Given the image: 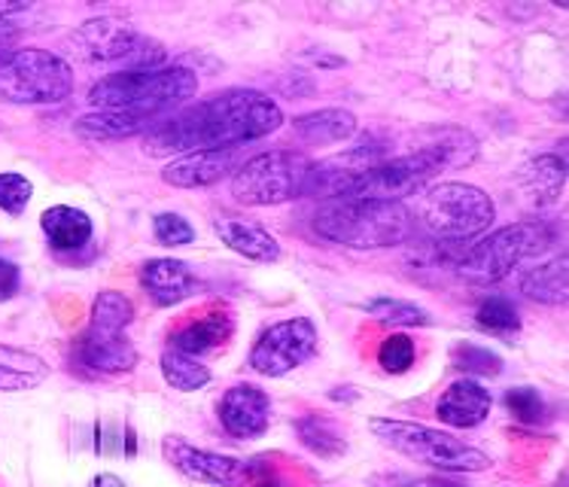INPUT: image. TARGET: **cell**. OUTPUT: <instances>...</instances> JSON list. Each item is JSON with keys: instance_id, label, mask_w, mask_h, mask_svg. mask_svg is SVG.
<instances>
[{"instance_id": "obj_1", "label": "cell", "mask_w": 569, "mask_h": 487, "mask_svg": "<svg viewBox=\"0 0 569 487\" xmlns=\"http://www.w3.org/2000/svg\"><path fill=\"white\" fill-rule=\"evenodd\" d=\"M280 126L283 110L268 95L256 89H229L152 126L143 138V152L164 159L198 150H234L241 143L274 135Z\"/></svg>"}, {"instance_id": "obj_2", "label": "cell", "mask_w": 569, "mask_h": 487, "mask_svg": "<svg viewBox=\"0 0 569 487\" xmlns=\"http://www.w3.org/2000/svg\"><path fill=\"white\" fill-rule=\"evenodd\" d=\"M476 156V140L466 131L448 128L445 138L436 143H427L406 156L381 159V162L362 168L350 177L348 189L341 198H378V201H402L406 196H415L432 177H439L445 168L472 162Z\"/></svg>"}, {"instance_id": "obj_3", "label": "cell", "mask_w": 569, "mask_h": 487, "mask_svg": "<svg viewBox=\"0 0 569 487\" xmlns=\"http://www.w3.org/2000/svg\"><path fill=\"white\" fill-rule=\"evenodd\" d=\"M315 232L350 250L399 247L415 232V217L402 201L332 198L315 213Z\"/></svg>"}, {"instance_id": "obj_4", "label": "cell", "mask_w": 569, "mask_h": 487, "mask_svg": "<svg viewBox=\"0 0 569 487\" xmlns=\"http://www.w3.org/2000/svg\"><path fill=\"white\" fill-rule=\"evenodd\" d=\"M196 70L168 64L156 70H117L89 89V101L98 110H113L128 117L152 119L196 98Z\"/></svg>"}, {"instance_id": "obj_5", "label": "cell", "mask_w": 569, "mask_h": 487, "mask_svg": "<svg viewBox=\"0 0 569 487\" xmlns=\"http://www.w3.org/2000/svg\"><path fill=\"white\" fill-rule=\"evenodd\" d=\"M369 427L378 439L393 448L408 460H418L442 473H488L493 460L488 454L478 451L476 445H466L463 439H453L451 433L432 429L427 424L396 418H372Z\"/></svg>"}, {"instance_id": "obj_6", "label": "cell", "mask_w": 569, "mask_h": 487, "mask_svg": "<svg viewBox=\"0 0 569 487\" xmlns=\"http://www.w3.org/2000/svg\"><path fill=\"white\" fill-rule=\"evenodd\" d=\"M418 220L432 241L463 244L488 232L497 220V205L472 183H439L420 201Z\"/></svg>"}, {"instance_id": "obj_7", "label": "cell", "mask_w": 569, "mask_h": 487, "mask_svg": "<svg viewBox=\"0 0 569 487\" xmlns=\"http://www.w3.org/2000/svg\"><path fill=\"white\" fill-rule=\"evenodd\" d=\"M551 244V232L542 222H515V226H502L488 238H481L476 247H469L460 262H457V275L466 284L476 287H488L497 280L509 278L515 268L542 254Z\"/></svg>"}, {"instance_id": "obj_8", "label": "cell", "mask_w": 569, "mask_h": 487, "mask_svg": "<svg viewBox=\"0 0 569 487\" xmlns=\"http://www.w3.org/2000/svg\"><path fill=\"white\" fill-rule=\"evenodd\" d=\"M73 95V68L47 49H16L0 61V101L7 105H61Z\"/></svg>"}, {"instance_id": "obj_9", "label": "cell", "mask_w": 569, "mask_h": 487, "mask_svg": "<svg viewBox=\"0 0 569 487\" xmlns=\"http://www.w3.org/2000/svg\"><path fill=\"white\" fill-rule=\"evenodd\" d=\"M311 159L299 150L259 152L250 162L234 168L232 196L247 208H271L305 196Z\"/></svg>"}, {"instance_id": "obj_10", "label": "cell", "mask_w": 569, "mask_h": 487, "mask_svg": "<svg viewBox=\"0 0 569 487\" xmlns=\"http://www.w3.org/2000/svg\"><path fill=\"white\" fill-rule=\"evenodd\" d=\"M70 52L82 61L122 64V70L168 68V52L159 40L140 34L119 19H92L70 34Z\"/></svg>"}, {"instance_id": "obj_11", "label": "cell", "mask_w": 569, "mask_h": 487, "mask_svg": "<svg viewBox=\"0 0 569 487\" xmlns=\"http://www.w3.org/2000/svg\"><path fill=\"white\" fill-rule=\"evenodd\" d=\"M317 326L308 317H290L271 324L256 338L250 350V369L262 378H283L317 354Z\"/></svg>"}, {"instance_id": "obj_12", "label": "cell", "mask_w": 569, "mask_h": 487, "mask_svg": "<svg viewBox=\"0 0 569 487\" xmlns=\"http://www.w3.org/2000/svg\"><path fill=\"white\" fill-rule=\"evenodd\" d=\"M164 460L174 466L180 476H187L189 481L198 485H213V487H244L250 485V469L244 460L229 457V454L204 451L189 445L180 436H168L162 441Z\"/></svg>"}, {"instance_id": "obj_13", "label": "cell", "mask_w": 569, "mask_h": 487, "mask_svg": "<svg viewBox=\"0 0 569 487\" xmlns=\"http://www.w3.org/2000/svg\"><path fill=\"white\" fill-rule=\"evenodd\" d=\"M73 362L89 375H128L138 366V348L128 341L126 332H104L89 326L73 341Z\"/></svg>"}, {"instance_id": "obj_14", "label": "cell", "mask_w": 569, "mask_h": 487, "mask_svg": "<svg viewBox=\"0 0 569 487\" xmlns=\"http://www.w3.org/2000/svg\"><path fill=\"white\" fill-rule=\"evenodd\" d=\"M217 418L232 439H259L271 424V399L256 384H234L222 394Z\"/></svg>"}, {"instance_id": "obj_15", "label": "cell", "mask_w": 569, "mask_h": 487, "mask_svg": "<svg viewBox=\"0 0 569 487\" xmlns=\"http://www.w3.org/2000/svg\"><path fill=\"white\" fill-rule=\"evenodd\" d=\"M140 287L147 290L152 305H159V308H174V305L187 302L201 290L192 268L183 259H171V256L147 259L140 266Z\"/></svg>"}, {"instance_id": "obj_16", "label": "cell", "mask_w": 569, "mask_h": 487, "mask_svg": "<svg viewBox=\"0 0 569 487\" xmlns=\"http://www.w3.org/2000/svg\"><path fill=\"white\" fill-rule=\"evenodd\" d=\"M490 408H493V399L488 387L472 378H460L439 396L436 415L453 429H476L490 418Z\"/></svg>"}, {"instance_id": "obj_17", "label": "cell", "mask_w": 569, "mask_h": 487, "mask_svg": "<svg viewBox=\"0 0 569 487\" xmlns=\"http://www.w3.org/2000/svg\"><path fill=\"white\" fill-rule=\"evenodd\" d=\"M234 171V150H198L164 165L162 180L177 189H204Z\"/></svg>"}, {"instance_id": "obj_18", "label": "cell", "mask_w": 569, "mask_h": 487, "mask_svg": "<svg viewBox=\"0 0 569 487\" xmlns=\"http://www.w3.org/2000/svg\"><path fill=\"white\" fill-rule=\"evenodd\" d=\"M234 336V317L229 311H210L204 317H198L183 329H177L174 336L168 338V348L180 350L201 360L204 354L226 348Z\"/></svg>"}, {"instance_id": "obj_19", "label": "cell", "mask_w": 569, "mask_h": 487, "mask_svg": "<svg viewBox=\"0 0 569 487\" xmlns=\"http://www.w3.org/2000/svg\"><path fill=\"white\" fill-rule=\"evenodd\" d=\"M217 235L220 241L234 250L238 256H244L250 262H262V266H271L280 259V244L274 235L262 229L259 222L250 220H234V217H222L217 220Z\"/></svg>"}, {"instance_id": "obj_20", "label": "cell", "mask_w": 569, "mask_h": 487, "mask_svg": "<svg viewBox=\"0 0 569 487\" xmlns=\"http://www.w3.org/2000/svg\"><path fill=\"white\" fill-rule=\"evenodd\" d=\"M40 229L52 244V250H59V254H77L92 241L94 232L92 217L86 210L70 208V205H56V208L43 210Z\"/></svg>"}, {"instance_id": "obj_21", "label": "cell", "mask_w": 569, "mask_h": 487, "mask_svg": "<svg viewBox=\"0 0 569 487\" xmlns=\"http://www.w3.org/2000/svg\"><path fill=\"white\" fill-rule=\"evenodd\" d=\"M292 135L311 143V147H326V143H341L357 135V117L345 107H326L305 117L292 119Z\"/></svg>"}, {"instance_id": "obj_22", "label": "cell", "mask_w": 569, "mask_h": 487, "mask_svg": "<svg viewBox=\"0 0 569 487\" xmlns=\"http://www.w3.org/2000/svg\"><path fill=\"white\" fill-rule=\"evenodd\" d=\"M49 378V366L37 354L12 345H0V390L19 394L34 390Z\"/></svg>"}, {"instance_id": "obj_23", "label": "cell", "mask_w": 569, "mask_h": 487, "mask_svg": "<svg viewBox=\"0 0 569 487\" xmlns=\"http://www.w3.org/2000/svg\"><path fill=\"white\" fill-rule=\"evenodd\" d=\"M152 119L128 117V113H113V110H98L86 113L73 122V135L82 140H122L134 138L140 131H150Z\"/></svg>"}, {"instance_id": "obj_24", "label": "cell", "mask_w": 569, "mask_h": 487, "mask_svg": "<svg viewBox=\"0 0 569 487\" xmlns=\"http://www.w3.org/2000/svg\"><path fill=\"white\" fill-rule=\"evenodd\" d=\"M521 290L542 305H567V256L530 268L521 278Z\"/></svg>"}, {"instance_id": "obj_25", "label": "cell", "mask_w": 569, "mask_h": 487, "mask_svg": "<svg viewBox=\"0 0 569 487\" xmlns=\"http://www.w3.org/2000/svg\"><path fill=\"white\" fill-rule=\"evenodd\" d=\"M567 183V165L558 156H539L536 162L523 168V189L536 205H551L558 201Z\"/></svg>"}, {"instance_id": "obj_26", "label": "cell", "mask_w": 569, "mask_h": 487, "mask_svg": "<svg viewBox=\"0 0 569 487\" xmlns=\"http://www.w3.org/2000/svg\"><path fill=\"white\" fill-rule=\"evenodd\" d=\"M296 436H299V441L308 451L323 457V460H336V457L348 451L345 433L332 420L323 418V415H302V418L296 420Z\"/></svg>"}, {"instance_id": "obj_27", "label": "cell", "mask_w": 569, "mask_h": 487, "mask_svg": "<svg viewBox=\"0 0 569 487\" xmlns=\"http://www.w3.org/2000/svg\"><path fill=\"white\" fill-rule=\"evenodd\" d=\"M162 378L171 384L174 390H180V394H196L201 387H208L213 375H210L208 366L201 360H196V357L168 348L162 354Z\"/></svg>"}, {"instance_id": "obj_28", "label": "cell", "mask_w": 569, "mask_h": 487, "mask_svg": "<svg viewBox=\"0 0 569 487\" xmlns=\"http://www.w3.org/2000/svg\"><path fill=\"white\" fill-rule=\"evenodd\" d=\"M131 320H134V302L128 299L126 292L104 290L94 296L92 324L89 326L104 329V332H126Z\"/></svg>"}, {"instance_id": "obj_29", "label": "cell", "mask_w": 569, "mask_h": 487, "mask_svg": "<svg viewBox=\"0 0 569 487\" xmlns=\"http://www.w3.org/2000/svg\"><path fill=\"white\" fill-rule=\"evenodd\" d=\"M366 314L375 317L378 324L387 326H430L432 317L427 308H420L406 299H390V296H378L372 302H366Z\"/></svg>"}, {"instance_id": "obj_30", "label": "cell", "mask_w": 569, "mask_h": 487, "mask_svg": "<svg viewBox=\"0 0 569 487\" xmlns=\"http://www.w3.org/2000/svg\"><path fill=\"white\" fill-rule=\"evenodd\" d=\"M476 320L481 329L500 332V336H509V332L521 329V311H518V305L511 302L509 296H488L485 302L478 305Z\"/></svg>"}, {"instance_id": "obj_31", "label": "cell", "mask_w": 569, "mask_h": 487, "mask_svg": "<svg viewBox=\"0 0 569 487\" xmlns=\"http://www.w3.org/2000/svg\"><path fill=\"white\" fill-rule=\"evenodd\" d=\"M451 362L466 375H476V378H497L502 371V357L493 354L490 348H481V345H457L451 350Z\"/></svg>"}, {"instance_id": "obj_32", "label": "cell", "mask_w": 569, "mask_h": 487, "mask_svg": "<svg viewBox=\"0 0 569 487\" xmlns=\"http://www.w3.org/2000/svg\"><path fill=\"white\" fill-rule=\"evenodd\" d=\"M415 360H418V345L406 332H390L378 348V366L387 375H406L415 366Z\"/></svg>"}, {"instance_id": "obj_33", "label": "cell", "mask_w": 569, "mask_h": 487, "mask_svg": "<svg viewBox=\"0 0 569 487\" xmlns=\"http://www.w3.org/2000/svg\"><path fill=\"white\" fill-rule=\"evenodd\" d=\"M506 408L511 411V418L521 420L527 427H536V424L548 420L546 396L539 394L536 387H511L506 394Z\"/></svg>"}, {"instance_id": "obj_34", "label": "cell", "mask_w": 569, "mask_h": 487, "mask_svg": "<svg viewBox=\"0 0 569 487\" xmlns=\"http://www.w3.org/2000/svg\"><path fill=\"white\" fill-rule=\"evenodd\" d=\"M31 198H34V183L28 177L16 175V171H0V210H7L10 217H22Z\"/></svg>"}, {"instance_id": "obj_35", "label": "cell", "mask_w": 569, "mask_h": 487, "mask_svg": "<svg viewBox=\"0 0 569 487\" xmlns=\"http://www.w3.org/2000/svg\"><path fill=\"white\" fill-rule=\"evenodd\" d=\"M152 235H156V241L164 244V247H183V244L196 241L192 222H189L187 217H180V213H159V217L152 220Z\"/></svg>"}, {"instance_id": "obj_36", "label": "cell", "mask_w": 569, "mask_h": 487, "mask_svg": "<svg viewBox=\"0 0 569 487\" xmlns=\"http://www.w3.org/2000/svg\"><path fill=\"white\" fill-rule=\"evenodd\" d=\"M22 290V268L0 256V302H10Z\"/></svg>"}, {"instance_id": "obj_37", "label": "cell", "mask_w": 569, "mask_h": 487, "mask_svg": "<svg viewBox=\"0 0 569 487\" xmlns=\"http://www.w3.org/2000/svg\"><path fill=\"white\" fill-rule=\"evenodd\" d=\"M19 47V28L10 19H0V61H7Z\"/></svg>"}, {"instance_id": "obj_38", "label": "cell", "mask_w": 569, "mask_h": 487, "mask_svg": "<svg viewBox=\"0 0 569 487\" xmlns=\"http://www.w3.org/2000/svg\"><path fill=\"white\" fill-rule=\"evenodd\" d=\"M92 487H128V485L119 476H113V473H101V476L92 478Z\"/></svg>"}]
</instances>
